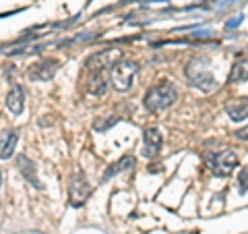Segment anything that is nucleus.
Listing matches in <instances>:
<instances>
[{
  "mask_svg": "<svg viewBox=\"0 0 248 234\" xmlns=\"http://www.w3.org/2000/svg\"><path fill=\"white\" fill-rule=\"evenodd\" d=\"M161 143H164V137L157 127H149L143 133V155L145 158H155L161 151Z\"/></svg>",
  "mask_w": 248,
  "mask_h": 234,
  "instance_id": "8",
  "label": "nucleus"
},
{
  "mask_svg": "<svg viewBox=\"0 0 248 234\" xmlns=\"http://www.w3.org/2000/svg\"><path fill=\"white\" fill-rule=\"evenodd\" d=\"M17 168L21 170V174L25 176V181H29L31 184L35 186V189H42V183H40V178H37L35 164L31 162L27 155H19V158H17Z\"/></svg>",
  "mask_w": 248,
  "mask_h": 234,
  "instance_id": "10",
  "label": "nucleus"
},
{
  "mask_svg": "<svg viewBox=\"0 0 248 234\" xmlns=\"http://www.w3.org/2000/svg\"><path fill=\"white\" fill-rule=\"evenodd\" d=\"M4 106H6V110H11L13 114L23 112V108H25V89H23V85H13L9 89Z\"/></svg>",
  "mask_w": 248,
  "mask_h": 234,
  "instance_id": "9",
  "label": "nucleus"
},
{
  "mask_svg": "<svg viewBox=\"0 0 248 234\" xmlns=\"http://www.w3.org/2000/svg\"><path fill=\"white\" fill-rule=\"evenodd\" d=\"M226 112L234 122L248 118V100H236V102H230L226 106Z\"/></svg>",
  "mask_w": 248,
  "mask_h": 234,
  "instance_id": "12",
  "label": "nucleus"
},
{
  "mask_svg": "<svg viewBox=\"0 0 248 234\" xmlns=\"http://www.w3.org/2000/svg\"><path fill=\"white\" fill-rule=\"evenodd\" d=\"M246 191H248V168H242L238 176V193L244 195Z\"/></svg>",
  "mask_w": 248,
  "mask_h": 234,
  "instance_id": "16",
  "label": "nucleus"
},
{
  "mask_svg": "<svg viewBox=\"0 0 248 234\" xmlns=\"http://www.w3.org/2000/svg\"><path fill=\"white\" fill-rule=\"evenodd\" d=\"M234 135H236V139H240V141H248V124L242 127V129H238Z\"/></svg>",
  "mask_w": 248,
  "mask_h": 234,
  "instance_id": "18",
  "label": "nucleus"
},
{
  "mask_svg": "<svg viewBox=\"0 0 248 234\" xmlns=\"http://www.w3.org/2000/svg\"><path fill=\"white\" fill-rule=\"evenodd\" d=\"M116 122H118V118H112V120H102V118H97L95 122H93V129L102 133V131H106V129H110L112 124H116Z\"/></svg>",
  "mask_w": 248,
  "mask_h": 234,
  "instance_id": "17",
  "label": "nucleus"
},
{
  "mask_svg": "<svg viewBox=\"0 0 248 234\" xmlns=\"http://www.w3.org/2000/svg\"><path fill=\"white\" fill-rule=\"evenodd\" d=\"M58 71V60L54 58H42L29 68V79L33 81H50Z\"/></svg>",
  "mask_w": 248,
  "mask_h": 234,
  "instance_id": "7",
  "label": "nucleus"
},
{
  "mask_svg": "<svg viewBox=\"0 0 248 234\" xmlns=\"http://www.w3.org/2000/svg\"><path fill=\"white\" fill-rule=\"evenodd\" d=\"M205 162L211 174L219 176V178H226L234 172V168L238 166V155L236 151L232 150H223V151H209L205 155Z\"/></svg>",
  "mask_w": 248,
  "mask_h": 234,
  "instance_id": "3",
  "label": "nucleus"
},
{
  "mask_svg": "<svg viewBox=\"0 0 248 234\" xmlns=\"http://www.w3.org/2000/svg\"><path fill=\"white\" fill-rule=\"evenodd\" d=\"M118 60H122V52L118 48L99 50L87 60V71L89 73H106L108 68H112Z\"/></svg>",
  "mask_w": 248,
  "mask_h": 234,
  "instance_id": "6",
  "label": "nucleus"
},
{
  "mask_svg": "<svg viewBox=\"0 0 248 234\" xmlns=\"http://www.w3.org/2000/svg\"><path fill=\"white\" fill-rule=\"evenodd\" d=\"M228 81L230 83H244V81H248V58L240 60V62H236V65L232 67Z\"/></svg>",
  "mask_w": 248,
  "mask_h": 234,
  "instance_id": "14",
  "label": "nucleus"
},
{
  "mask_svg": "<svg viewBox=\"0 0 248 234\" xmlns=\"http://www.w3.org/2000/svg\"><path fill=\"white\" fill-rule=\"evenodd\" d=\"M89 93L91 96L102 98L108 93V77L106 73H91L89 77Z\"/></svg>",
  "mask_w": 248,
  "mask_h": 234,
  "instance_id": "13",
  "label": "nucleus"
},
{
  "mask_svg": "<svg viewBox=\"0 0 248 234\" xmlns=\"http://www.w3.org/2000/svg\"><path fill=\"white\" fill-rule=\"evenodd\" d=\"M89 197H91V184L87 176L79 170V172L71 176V183H68V201H71L73 207H81L87 203Z\"/></svg>",
  "mask_w": 248,
  "mask_h": 234,
  "instance_id": "5",
  "label": "nucleus"
},
{
  "mask_svg": "<svg viewBox=\"0 0 248 234\" xmlns=\"http://www.w3.org/2000/svg\"><path fill=\"white\" fill-rule=\"evenodd\" d=\"M0 184H2V174H0Z\"/></svg>",
  "mask_w": 248,
  "mask_h": 234,
  "instance_id": "19",
  "label": "nucleus"
},
{
  "mask_svg": "<svg viewBox=\"0 0 248 234\" xmlns=\"http://www.w3.org/2000/svg\"><path fill=\"white\" fill-rule=\"evenodd\" d=\"M139 73V65L135 60H118L110 68V83L114 85L116 91H128L133 87V81Z\"/></svg>",
  "mask_w": 248,
  "mask_h": 234,
  "instance_id": "2",
  "label": "nucleus"
},
{
  "mask_svg": "<svg viewBox=\"0 0 248 234\" xmlns=\"http://www.w3.org/2000/svg\"><path fill=\"white\" fill-rule=\"evenodd\" d=\"M17 133L15 131H4L0 133V160H6L11 158L15 147H17Z\"/></svg>",
  "mask_w": 248,
  "mask_h": 234,
  "instance_id": "11",
  "label": "nucleus"
},
{
  "mask_svg": "<svg viewBox=\"0 0 248 234\" xmlns=\"http://www.w3.org/2000/svg\"><path fill=\"white\" fill-rule=\"evenodd\" d=\"M186 77H188V81L195 85V87L203 89V91H211V89H215V85H217L211 71L207 68V62L203 58L192 60L190 65L186 67Z\"/></svg>",
  "mask_w": 248,
  "mask_h": 234,
  "instance_id": "4",
  "label": "nucleus"
},
{
  "mask_svg": "<svg viewBox=\"0 0 248 234\" xmlns=\"http://www.w3.org/2000/svg\"><path fill=\"white\" fill-rule=\"evenodd\" d=\"M135 158L133 155H124V158L118 162V164H114V166H110V170H106V174H104V181L106 178H110L114 176L116 172H122V170H130V168H135Z\"/></svg>",
  "mask_w": 248,
  "mask_h": 234,
  "instance_id": "15",
  "label": "nucleus"
},
{
  "mask_svg": "<svg viewBox=\"0 0 248 234\" xmlns=\"http://www.w3.org/2000/svg\"><path fill=\"white\" fill-rule=\"evenodd\" d=\"M176 100H178V91L174 87V83L164 81V83H159V85H153V87L147 91L143 104H145V108L149 112L157 114V112L168 110V108L172 106Z\"/></svg>",
  "mask_w": 248,
  "mask_h": 234,
  "instance_id": "1",
  "label": "nucleus"
}]
</instances>
